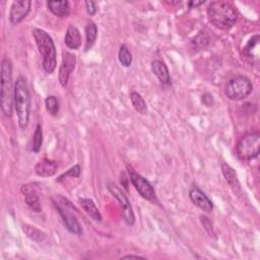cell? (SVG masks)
<instances>
[{"mask_svg": "<svg viewBox=\"0 0 260 260\" xmlns=\"http://www.w3.org/2000/svg\"><path fill=\"white\" fill-rule=\"evenodd\" d=\"M54 205H55V208L57 209L58 213L60 214L66 229L72 234L81 235L83 233V229H82V226L80 225L79 220L77 219V217L72 213H70L69 211H67L63 207H61L59 204L54 203Z\"/></svg>", "mask_w": 260, "mask_h": 260, "instance_id": "cell-13", "label": "cell"}, {"mask_svg": "<svg viewBox=\"0 0 260 260\" xmlns=\"http://www.w3.org/2000/svg\"><path fill=\"white\" fill-rule=\"evenodd\" d=\"M129 177L132 185L135 187V189L138 191V193L146 200L150 201H156V191L153 187V185L142 176L134 172L133 170H129Z\"/></svg>", "mask_w": 260, "mask_h": 260, "instance_id": "cell-8", "label": "cell"}, {"mask_svg": "<svg viewBox=\"0 0 260 260\" xmlns=\"http://www.w3.org/2000/svg\"><path fill=\"white\" fill-rule=\"evenodd\" d=\"M200 218H201V222H202V225H203V227L205 228V230L209 233V234H211L212 233V227H211V224H210V221L208 220V218L206 217V216H200Z\"/></svg>", "mask_w": 260, "mask_h": 260, "instance_id": "cell-29", "label": "cell"}, {"mask_svg": "<svg viewBox=\"0 0 260 260\" xmlns=\"http://www.w3.org/2000/svg\"><path fill=\"white\" fill-rule=\"evenodd\" d=\"M130 101L133 108L141 115H145L147 113V106L143 98L136 92H132L130 94Z\"/></svg>", "mask_w": 260, "mask_h": 260, "instance_id": "cell-22", "label": "cell"}, {"mask_svg": "<svg viewBox=\"0 0 260 260\" xmlns=\"http://www.w3.org/2000/svg\"><path fill=\"white\" fill-rule=\"evenodd\" d=\"M207 18L215 28L228 31L235 26L238 20V13L231 3L214 2L207 8Z\"/></svg>", "mask_w": 260, "mask_h": 260, "instance_id": "cell-1", "label": "cell"}, {"mask_svg": "<svg viewBox=\"0 0 260 260\" xmlns=\"http://www.w3.org/2000/svg\"><path fill=\"white\" fill-rule=\"evenodd\" d=\"M32 3L30 0H16L13 3L10 12V22L13 25L22 23L31 12Z\"/></svg>", "mask_w": 260, "mask_h": 260, "instance_id": "cell-9", "label": "cell"}, {"mask_svg": "<svg viewBox=\"0 0 260 260\" xmlns=\"http://www.w3.org/2000/svg\"><path fill=\"white\" fill-rule=\"evenodd\" d=\"M31 109V95L27 81L24 77H19L15 84V110L22 129H25L29 124Z\"/></svg>", "mask_w": 260, "mask_h": 260, "instance_id": "cell-2", "label": "cell"}, {"mask_svg": "<svg viewBox=\"0 0 260 260\" xmlns=\"http://www.w3.org/2000/svg\"><path fill=\"white\" fill-rule=\"evenodd\" d=\"M58 168L59 166L55 161L45 158L37 163L35 166V171L40 177H52L57 173Z\"/></svg>", "mask_w": 260, "mask_h": 260, "instance_id": "cell-14", "label": "cell"}, {"mask_svg": "<svg viewBox=\"0 0 260 260\" xmlns=\"http://www.w3.org/2000/svg\"><path fill=\"white\" fill-rule=\"evenodd\" d=\"M123 258H136V259L140 258V259H144L143 257H140V256H136V255H127V256H124Z\"/></svg>", "mask_w": 260, "mask_h": 260, "instance_id": "cell-32", "label": "cell"}, {"mask_svg": "<svg viewBox=\"0 0 260 260\" xmlns=\"http://www.w3.org/2000/svg\"><path fill=\"white\" fill-rule=\"evenodd\" d=\"M204 4H205V2H190V3H188V7L190 9H197L198 7H200Z\"/></svg>", "mask_w": 260, "mask_h": 260, "instance_id": "cell-31", "label": "cell"}, {"mask_svg": "<svg viewBox=\"0 0 260 260\" xmlns=\"http://www.w3.org/2000/svg\"><path fill=\"white\" fill-rule=\"evenodd\" d=\"M80 203L84 210L96 221L102 220V214L98 207L96 206V203L90 199V198H80Z\"/></svg>", "mask_w": 260, "mask_h": 260, "instance_id": "cell-18", "label": "cell"}, {"mask_svg": "<svg viewBox=\"0 0 260 260\" xmlns=\"http://www.w3.org/2000/svg\"><path fill=\"white\" fill-rule=\"evenodd\" d=\"M86 37H87V41H86L85 50L88 51L94 46V44L97 40V37H98V28L95 25V23L91 22L87 25V27H86Z\"/></svg>", "mask_w": 260, "mask_h": 260, "instance_id": "cell-20", "label": "cell"}, {"mask_svg": "<svg viewBox=\"0 0 260 260\" xmlns=\"http://www.w3.org/2000/svg\"><path fill=\"white\" fill-rule=\"evenodd\" d=\"M64 43L69 49H72V50L80 49L82 45V36L79 29L76 26L70 25L67 28L65 38H64Z\"/></svg>", "mask_w": 260, "mask_h": 260, "instance_id": "cell-16", "label": "cell"}, {"mask_svg": "<svg viewBox=\"0 0 260 260\" xmlns=\"http://www.w3.org/2000/svg\"><path fill=\"white\" fill-rule=\"evenodd\" d=\"M221 171L222 174L227 180V182L230 184V186L233 188V190L237 193L241 190V186L238 180V177L236 175V172L234 171V169H232L229 165L222 163L221 164Z\"/></svg>", "mask_w": 260, "mask_h": 260, "instance_id": "cell-19", "label": "cell"}, {"mask_svg": "<svg viewBox=\"0 0 260 260\" xmlns=\"http://www.w3.org/2000/svg\"><path fill=\"white\" fill-rule=\"evenodd\" d=\"M81 172H82V169L80 167V165H76L73 166L71 169H69L66 173H64L63 175H61L58 179H57V182H62L64 180V178L70 176V177H76V178H79L80 175H81Z\"/></svg>", "mask_w": 260, "mask_h": 260, "instance_id": "cell-27", "label": "cell"}, {"mask_svg": "<svg viewBox=\"0 0 260 260\" xmlns=\"http://www.w3.org/2000/svg\"><path fill=\"white\" fill-rule=\"evenodd\" d=\"M189 197L191 199V201L201 210L206 211V212H210L213 208V204L211 202V200L207 197V195L201 191L199 188L197 187H192L189 191Z\"/></svg>", "mask_w": 260, "mask_h": 260, "instance_id": "cell-12", "label": "cell"}, {"mask_svg": "<svg viewBox=\"0 0 260 260\" xmlns=\"http://www.w3.org/2000/svg\"><path fill=\"white\" fill-rule=\"evenodd\" d=\"M0 105L6 117H12L15 106V88H13V63L5 58L2 62V92Z\"/></svg>", "mask_w": 260, "mask_h": 260, "instance_id": "cell-3", "label": "cell"}, {"mask_svg": "<svg viewBox=\"0 0 260 260\" xmlns=\"http://www.w3.org/2000/svg\"><path fill=\"white\" fill-rule=\"evenodd\" d=\"M202 103L206 106V107H210L213 104V98L211 95L209 94H205L202 96Z\"/></svg>", "mask_w": 260, "mask_h": 260, "instance_id": "cell-30", "label": "cell"}, {"mask_svg": "<svg viewBox=\"0 0 260 260\" xmlns=\"http://www.w3.org/2000/svg\"><path fill=\"white\" fill-rule=\"evenodd\" d=\"M86 8L87 12L90 16H95L97 13V5L94 2H86Z\"/></svg>", "mask_w": 260, "mask_h": 260, "instance_id": "cell-28", "label": "cell"}, {"mask_svg": "<svg viewBox=\"0 0 260 260\" xmlns=\"http://www.w3.org/2000/svg\"><path fill=\"white\" fill-rule=\"evenodd\" d=\"M33 36L35 38L38 50L43 58V69L49 75L54 72L57 65V53L52 37L46 31L41 29H35L33 31Z\"/></svg>", "mask_w": 260, "mask_h": 260, "instance_id": "cell-4", "label": "cell"}, {"mask_svg": "<svg viewBox=\"0 0 260 260\" xmlns=\"http://www.w3.org/2000/svg\"><path fill=\"white\" fill-rule=\"evenodd\" d=\"M107 188L109 192L119 201V204L122 208V215L125 220V222L129 226H133L135 222V216L132 209V206L127 198V196L124 194V192L113 182H108Z\"/></svg>", "mask_w": 260, "mask_h": 260, "instance_id": "cell-7", "label": "cell"}, {"mask_svg": "<svg viewBox=\"0 0 260 260\" xmlns=\"http://www.w3.org/2000/svg\"><path fill=\"white\" fill-rule=\"evenodd\" d=\"M118 59L122 66L129 67L132 63V55L125 45H121L118 53Z\"/></svg>", "mask_w": 260, "mask_h": 260, "instance_id": "cell-23", "label": "cell"}, {"mask_svg": "<svg viewBox=\"0 0 260 260\" xmlns=\"http://www.w3.org/2000/svg\"><path fill=\"white\" fill-rule=\"evenodd\" d=\"M22 193L25 196V201L27 205L35 212H41L42 206L40 202V197L38 194V191L36 190L35 186L33 184H26L23 185L21 188Z\"/></svg>", "mask_w": 260, "mask_h": 260, "instance_id": "cell-11", "label": "cell"}, {"mask_svg": "<svg viewBox=\"0 0 260 260\" xmlns=\"http://www.w3.org/2000/svg\"><path fill=\"white\" fill-rule=\"evenodd\" d=\"M43 143V133H42V126L41 124H38L33 136V146L32 150L35 153H39Z\"/></svg>", "mask_w": 260, "mask_h": 260, "instance_id": "cell-25", "label": "cell"}, {"mask_svg": "<svg viewBox=\"0 0 260 260\" xmlns=\"http://www.w3.org/2000/svg\"><path fill=\"white\" fill-rule=\"evenodd\" d=\"M23 231L27 235L28 238H30L31 240H33L35 242H43L46 238V235L41 230H39L38 228H36L34 226L25 224V225H23Z\"/></svg>", "mask_w": 260, "mask_h": 260, "instance_id": "cell-21", "label": "cell"}, {"mask_svg": "<svg viewBox=\"0 0 260 260\" xmlns=\"http://www.w3.org/2000/svg\"><path fill=\"white\" fill-rule=\"evenodd\" d=\"M258 40H259V36L256 35L255 37L251 38L248 42V44L246 45V47L244 48V51H245V54L249 57H252L253 56V51L256 50L258 52L257 49L255 48H258Z\"/></svg>", "mask_w": 260, "mask_h": 260, "instance_id": "cell-26", "label": "cell"}, {"mask_svg": "<svg viewBox=\"0 0 260 260\" xmlns=\"http://www.w3.org/2000/svg\"><path fill=\"white\" fill-rule=\"evenodd\" d=\"M253 90L251 81L244 76H237L231 79L226 87V96L232 101H241L246 99Z\"/></svg>", "mask_w": 260, "mask_h": 260, "instance_id": "cell-6", "label": "cell"}, {"mask_svg": "<svg viewBox=\"0 0 260 260\" xmlns=\"http://www.w3.org/2000/svg\"><path fill=\"white\" fill-rule=\"evenodd\" d=\"M152 71L158 78L161 84L169 86L171 85V77L167 65L161 60H155L152 62Z\"/></svg>", "mask_w": 260, "mask_h": 260, "instance_id": "cell-15", "label": "cell"}, {"mask_svg": "<svg viewBox=\"0 0 260 260\" xmlns=\"http://www.w3.org/2000/svg\"><path fill=\"white\" fill-rule=\"evenodd\" d=\"M76 64H77L76 55L70 52L64 51L63 56H62L61 65L59 67V72H58V80H59L60 85L63 88H65L67 86L69 77L76 68Z\"/></svg>", "mask_w": 260, "mask_h": 260, "instance_id": "cell-10", "label": "cell"}, {"mask_svg": "<svg viewBox=\"0 0 260 260\" xmlns=\"http://www.w3.org/2000/svg\"><path fill=\"white\" fill-rule=\"evenodd\" d=\"M48 10L58 18H67L70 14L69 3L64 2H48L47 3Z\"/></svg>", "mask_w": 260, "mask_h": 260, "instance_id": "cell-17", "label": "cell"}, {"mask_svg": "<svg viewBox=\"0 0 260 260\" xmlns=\"http://www.w3.org/2000/svg\"><path fill=\"white\" fill-rule=\"evenodd\" d=\"M45 106L48 113L52 116H56L59 112V102L55 96H49L45 100Z\"/></svg>", "mask_w": 260, "mask_h": 260, "instance_id": "cell-24", "label": "cell"}, {"mask_svg": "<svg viewBox=\"0 0 260 260\" xmlns=\"http://www.w3.org/2000/svg\"><path fill=\"white\" fill-rule=\"evenodd\" d=\"M260 148L259 132H251L244 135L236 146L238 157L243 161H250L258 157Z\"/></svg>", "mask_w": 260, "mask_h": 260, "instance_id": "cell-5", "label": "cell"}]
</instances>
